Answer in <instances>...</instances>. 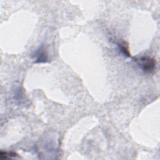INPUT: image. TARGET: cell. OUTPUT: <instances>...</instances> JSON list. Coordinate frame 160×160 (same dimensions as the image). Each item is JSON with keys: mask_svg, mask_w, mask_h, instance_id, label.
Here are the masks:
<instances>
[{"mask_svg": "<svg viewBox=\"0 0 160 160\" xmlns=\"http://www.w3.org/2000/svg\"><path fill=\"white\" fill-rule=\"evenodd\" d=\"M135 61L137 62L141 68L146 72H152L156 69V59L151 57L142 56L139 58H136Z\"/></svg>", "mask_w": 160, "mask_h": 160, "instance_id": "obj_1", "label": "cell"}]
</instances>
